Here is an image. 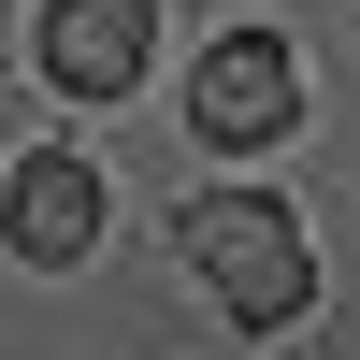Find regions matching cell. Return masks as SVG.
Here are the masks:
<instances>
[{
  "mask_svg": "<svg viewBox=\"0 0 360 360\" xmlns=\"http://www.w3.org/2000/svg\"><path fill=\"white\" fill-rule=\"evenodd\" d=\"M173 245H188V274L217 288L245 332H288V317L317 303V245H303V217H288V202H259V188L188 202V217H173Z\"/></svg>",
  "mask_w": 360,
  "mask_h": 360,
  "instance_id": "cell-1",
  "label": "cell"
},
{
  "mask_svg": "<svg viewBox=\"0 0 360 360\" xmlns=\"http://www.w3.org/2000/svg\"><path fill=\"white\" fill-rule=\"evenodd\" d=\"M0 231H15V259H44V274H72V259L101 245V173H86L72 144H29V159L0 173Z\"/></svg>",
  "mask_w": 360,
  "mask_h": 360,
  "instance_id": "cell-3",
  "label": "cell"
},
{
  "mask_svg": "<svg viewBox=\"0 0 360 360\" xmlns=\"http://www.w3.org/2000/svg\"><path fill=\"white\" fill-rule=\"evenodd\" d=\"M29 58H44L58 101H115V86L144 72V0H44Z\"/></svg>",
  "mask_w": 360,
  "mask_h": 360,
  "instance_id": "cell-4",
  "label": "cell"
},
{
  "mask_svg": "<svg viewBox=\"0 0 360 360\" xmlns=\"http://www.w3.org/2000/svg\"><path fill=\"white\" fill-rule=\"evenodd\" d=\"M188 130L202 144H288L303 130V58L274 44V29H217L188 72Z\"/></svg>",
  "mask_w": 360,
  "mask_h": 360,
  "instance_id": "cell-2",
  "label": "cell"
}]
</instances>
